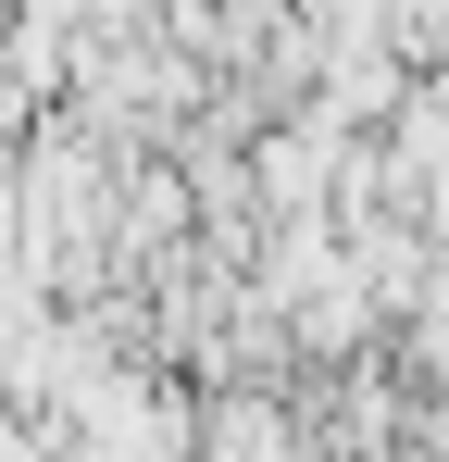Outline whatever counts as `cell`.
Returning a JSON list of instances; mask_svg holds the SVG:
<instances>
[{
	"label": "cell",
	"mask_w": 449,
	"mask_h": 462,
	"mask_svg": "<svg viewBox=\"0 0 449 462\" xmlns=\"http://www.w3.org/2000/svg\"><path fill=\"white\" fill-rule=\"evenodd\" d=\"M0 462H50V450H38V438H25V425H0Z\"/></svg>",
	"instance_id": "6da1fadb"
}]
</instances>
